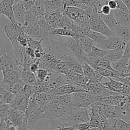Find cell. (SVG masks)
Listing matches in <instances>:
<instances>
[{
  "label": "cell",
  "instance_id": "836d02e7",
  "mask_svg": "<svg viewBox=\"0 0 130 130\" xmlns=\"http://www.w3.org/2000/svg\"><path fill=\"white\" fill-rule=\"evenodd\" d=\"M10 108L11 107L9 104L3 103V104L0 105V119L1 120L7 119Z\"/></svg>",
  "mask_w": 130,
  "mask_h": 130
},
{
  "label": "cell",
  "instance_id": "681fc988",
  "mask_svg": "<svg viewBox=\"0 0 130 130\" xmlns=\"http://www.w3.org/2000/svg\"><path fill=\"white\" fill-rule=\"evenodd\" d=\"M104 1H106V2H108V0H104Z\"/></svg>",
  "mask_w": 130,
  "mask_h": 130
},
{
  "label": "cell",
  "instance_id": "484cf974",
  "mask_svg": "<svg viewBox=\"0 0 130 130\" xmlns=\"http://www.w3.org/2000/svg\"><path fill=\"white\" fill-rule=\"evenodd\" d=\"M79 40L80 42L82 48L87 56L89 54L92 46H96V43L91 38L86 35L80 36L79 37Z\"/></svg>",
  "mask_w": 130,
  "mask_h": 130
},
{
  "label": "cell",
  "instance_id": "7402d4cb",
  "mask_svg": "<svg viewBox=\"0 0 130 130\" xmlns=\"http://www.w3.org/2000/svg\"><path fill=\"white\" fill-rule=\"evenodd\" d=\"M84 35L91 38L96 43V46H98L102 44L108 38L107 36L101 34L100 32H96V31H92L91 29H85Z\"/></svg>",
  "mask_w": 130,
  "mask_h": 130
},
{
  "label": "cell",
  "instance_id": "ffe728a7",
  "mask_svg": "<svg viewBox=\"0 0 130 130\" xmlns=\"http://www.w3.org/2000/svg\"><path fill=\"white\" fill-rule=\"evenodd\" d=\"M109 130H130V123L121 118L109 119Z\"/></svg>",
  "mask_w": 130,
  "mask_h": 130
},
{
  "label": "cell",
  "instance_id": "b9f144b4",
  "mask_svg": "<svg viewBox=\"0 0 130 130\" xmlns=\"http://www.w3.org/2000/svg\"><path fill=\"white\" fill-rule=\"evenodd\" d=\"M26 52L30 57L32 59H36L35 57V50L32 48L28 47H26Z\"/></svg>",
  "mask_w": 130,
  "mask_h": 130
},
{
  "label": "cell",
  "instance_id": "cb8c5ba5",
  "mask_svg": "<svg viewBox=\"0 0 130 130\" xmlns=\"http://www.w3.org/2000/svg\"><path fill=\"white\" fill-rule=\"evenodd\" d=\"M109 79L110 80L108 82H103L102 81V83L110 91L121 93L124 87L123 84L122 82H117V80L112 79V78H109Z\"/></svg>",
  "mask_w": 130,
  "mask_h": 130
},
{
  "label": "cell",
  "instance_id": "52a82bcc",
  "mask_svg": "<svg viewBox=\"0 0 130 130\" xmlns=\"http://www.w3.org/2000/svg\"><path fill=\"white\" fill-rule=\"evenodd\" d=\"M126 43L124 42L117 36L114 37H108L102 44L97 46L105 51L108 50H122L124 51Z\"/></svg>",
  "mask_w": 130,
  "mask_h": 130
},
{
  "label": "cell",
  "instance_id": "1f68e13d",
  "mask_svg": "<svg viewBox=\"0 0 130 130\" xmlns=\"http://www.w3.org/2000/svg\"><path fill=\"white\" fill-rule=\"evenodd\" d=\"M54 70L57 72V73H62V74L65 75L70 72L68 65L65 62L60 61V60H59V62H57L56 66L55 67Z\"/></svg>",
  "mask_w": 130,
  "mask_h": 130
},
{
  "label": "cell",
  "instance_id": "d6986e66",
  "mask_svg": "<svg viewBox=\"0 0 130 130\" xmlns=\"http://www.w3.org/2000/svg\"><path fill=\"white\" fill-rule=\"evenodd\" d=\"M113 17L121 26H130V14L116 9L112 10Z\"/></svg>",
  "mask_w": 130,
  "mask_h": 130
},
{
  "label": "cell",
  "instance_id": "f907efd6",
  "mask_svg": "<svg viewBox=\"0 0 130 130\" xmlns=\"http://www.w3.org/2000/svg\"><path fill=\"white\" fill-rule=\"evenodd\" d=\"M0 72H2V70H1V68H0Z\"/></svg>",
  "mask_w": 130,
  "mask_h": 130
},
{
  "label": "cell",
  "instance_id": "f546056e",
  "mask_svg": "<svg viewBox=\"0 0 130 130\" xmlns=\"http://www.w3.org/2000/svg\"><path fill=\"white\" fill-rule=\"evenodd\" d=\"M74 24L73 21L71 19H70L68 16L64 14L60 22H59L57 28H64L72 30V28Z\"/></svg>",
  "mask_w": 130,
  "mask_h": 130
},
{
  "label": "cell",
  "instance_id": "ba28073f",
  "mask_svg": "<svg viewBox=\"0 0 130 130\" xmlns=\"http://www.w3.org/2000/svg\"><path fill=\"white\" fill-rule=\"evenodd\" d=\"M51 91L56 97L62 95L72 94L76 92H82L86 91L84 87L78 86L76 84H67L64 86L59 87L56 89L51 90Z\"/></svg>",
  "mask_w": 130,
  "mask_h": 130
},
{
  "label": "cell",
  "instance_id": "83f0119b",
  "mask_svg": "<svg viewBox=\"0 0 130 130\" xmlns=\"http://www.w3.org/2000/svg\"><path fill=\"white\" fill-rule=\"evenodd\" d=\"M50 35H53L61 36V37H72L73 38H79L78 36L73 32L72 30L64 28H57V29H52Z\"/></svg>",
  "mask_w": 130,
  "mask_h": 130
},
{
  "label": "cell",
  "instance_id": "c3c4849f",
  "mask_svg": "<svg viewBox=\"0 0 130 130\" xmlns=\"http://www.w3.org/2000/svg\"><path fill=\"white\" fill-rule=\"evenodd\" d=\"M22 1H24V0H15L14 3H19V2H22Z\"/></svg>",
  "mask_w": 130,
  "mask_h": 130
},
{
  "label": "cell",
  "instance_id": "8d00e7d4",
  "mask_svg": "<svg viewBox=\"0 0 130 130\" xmlns=\"http://www.w3.org/2000/svg\"><path fill=\"white\" fill-rule=\"evenodd\" d=\"M74 130H89L91 129L89 122L77 124L73 126Z\"/></svg>",
  "mask_w": 130,
  "mask_h": 130
},
{
  "label": "cell",
  "instance_id": "30bf717a",
  "mask_svg": "<svg viewBox=\"0 0 130 130\" xmlns=\"http://www.w3.org/2000/svg\"><path fill=\"white\" fill-rule=\"evenodd\" d=\"M7 119L10 121L11 123L16 128L21 126L27 121L26 113L24 112H22V111L12 108H10V109Z\"/></svg>",
  "mask_w": 130,
  "mask_h": 130
},
{
  "label": "cell",
  "instance_id": "ab89813d",
  "mask_svg": "<svg viewBox=\"0 0 130 130\" xmlns=\"http://www.w3.org/2000/svg\"><path fill=\"white\" fill-rule=\"evenodd\" d=\"M40 66H39V59L37 60L36 62H33V63L31 64L29 66V70L31 72L35 74L37 73V71L39 70Z\"/></svg>",
  "mask_w": 130,
  "mask_h": 130
},
{
  "label": "cell",
  "instance_id": "277c9868",
  "mask_svg": "<svg viewBox=\"0 0 130 130\" xmlns=\"http://www.w3.org/2000/svg\"><path fill=\"white\" fill-rule=\"evenodd\" d=\"M65 45L67 48L69 50L76 59L81 64H83L86 61L87 54L85 53L81 45L79 38H73L72 37H66Z\"/></svg>",
  "mask_w": 130,
  "mask_h": 130
},
{
  "label": "cell",
  "instance_id": "ac0fdd59",
  "mask_svg": "<svg viewBox=\"0 0 130 130\" xmlns=\"http://www.w3.org/2000/svg\"><path fill=\"white\" fill-rule=\"evenodd\" d=\"M129 59L122 56V57L119 61L111 63L112 68L117 72L123 73L125 77H127V72L129 64Z\"/></svg>",
  "mask_w": 130,
  "mask_h": 130
},
{
  "label": "cell",
  "instance_id": "9c48e42d",
  "mask_svg": "<svg viewBox=\"0 0 130 130\" xmlns=\"http://www.w3.org/2000/svg\"><path fill=\"white\" fill-rule=\"evenodd\" d=\"M3 78H2V86L4 84H8L10 86L15 82L21 80L19 73L14 68H3L2 70Z\"/></svg>",
  "mask_w": 130,
  "mask_h": 130
},
{
  "label": "cell",
  "instance_id": "4dcf8cb0",
  "mask_svg": "<svg viewBox=\"0 0 130 130\" xmlns=\"http://www.w3.org/2000/svg\"><path fill=\"white\" fill-rule=\"evenodd\" d=\"M24 86L25 84L21 80L15 82L14 84L10 86L8 91H10L11 92H12V93L15 95L19 94L22 93L24 88Z\"/></svg>",
  "mask_w": 130,
  "mask_h": 130
},
{
  "label": "cell",
  "instance_id": "816d5d0a",
  "mask_svg": "<svg viewBox=\"0 0 130 130\" xmlns=\"http://www.w3.org/2000/svg\"><path fill=\"white\" fill-rule=\"evenodd\" d=\"M2 2V0H0V2Z\"/></svg>",
  "mask_w": 130,
  "mask_h": 130
},
{
  "label": "cell",
  "instance_id": "7c38bea8",
  "mask_svg": "<svg viewBox=\"0 0 130 130\" xmlns=\"http://www.w3.org/2000/svg\"><path fill=\"white\" fill-rule=\"evenodd\" d=\"M64 15V8H59L56 10L48 12L45 14L44 17L48 24L53 29H57L59 22Z\"/></svg>",
  "mask_w": 130,
  "mask_h": 130
},
{
  "label": "cell",
  "instance_id": "44dd1931",
  "mask_svg": "<svg viewBox=\"0 0 130 130\" xmlns=\"http://www.w3.org/2000/svg\"><path fill=\"white\" fill-rule=\"evenodd\" d=\"M20 78L25 84L35 86L37 82V77L35 73L31 72L29 70L24 69L19 72Z\"/></svg>",
  "mask_w": 130,
  "mask_h": 130
},
{
  "label": "cell",
  "instance_id": "8992f818",
  "mask_svg": "<svg viewBox=\"0 0 130 130\" xmlns=\"http://www.w3.org/2000/svg\"><path fill=\"white\" fill-rule=\"evenodd\" d=\"M96 102L99 104L101 112L108 119L121 118L123 113V108L120 106L104 104L98 101Z\"/></svg>",
  "mask_w": 130,
  "mask_h": 130
},
{
  "label": "cell",
  "instance_id": "6da1fadb",
  "mask_svg": "<svg viewBox=\"0 0 130 130\" xmlns=\"http://www.w3.org/2000/svg\"><path fill=\"white\" fill-rule=\"evenodd\" d=\"M22 27L24 32L26 35L38 40L50 35L53 29L48 24L44 16L38 17L32 24L27 26H22Z\"/></svg>",
  "mask_w": 130,
  "mask_h": 130
},
{
  "label": "cell",
  "instance_id": "4fadbf2b",
  "mask_svg": "<svg viewBox=\"0 0 130 130\" xmlns=\"http://www.w3.org/2000/svg\"><path fill=\"white\" fill-rule=\"evenodd\" d=\"M12 0H2L0 2V14L5 16L12 23H15Z\"/></svg>",
  "mask_w": 130,
  "mask_h": 130
},
{
  "label": "cell",
  "instance_id": "7a4b0ae2",
  "mask_svg": "<svg viewBox=\"0 0 130 130\" xmlns=\"http://www.w3.org/2000/svg\"><path fill=\"white\" fill-rule=\"evenodd\" d=\"M43 107L39 105L32 98H31L26 111L27 130H33L38 121L43 119Z\"/></svg>",
  "mask_w": 130,
  "mask_h": 130
},
{
  "label": "cell",
  "instance_id": "5b68a950",
  "mask_svg": "<svg viewBox=\"0 0 130 130\" xmlns=\"http://www.w3.org/2000/svg\"><path fill=\"white\" fill-rule=\"evenodd\" d=\"M2 29L12 45L17 42V37L24 32L22 24L17 22L15 23H12L9 20L3 25Z\"/></svg>",
  "mask_w": 130,
  "mask_h": 130
},
{
  "label": "cell",
  "instance_id": "ee69618b",
  "mask_svg": "<svg viewBox=\"0 0 130 130\" xmlns=\"http://www.w3.org/2000/svg\"><path fill=\"white\" fill-rule=\"evenodd\" d=\"M8 124L5 120H1L0 121V130H8Z\"/></svg>",
  "mask_w": 130,
  "mask_h": 130
},
{
  "label": "cell",
  "instance_id": "8fae6325",
  "mask_svg": "<svg viewBox=\"0 0 130 130\" xmlns=\"http://www.w3.org/2000/svg\"><path fill=\"white\" fill-rule=\"evenodd\" d=\"M31 98L23 93L16 94L13 102L10 104L11 108L26 112Z\"/></svg>",
  "mask_w": 130,
  "mask_h": 130
},
{
  "label": "cell",
  "instance_id": "e575fe53",
  "mask_svg": "<svg viewBox=\"0 0 130 130\" xmlns=\"http://www.w3.org/2000/svg\"><path fill=\"white\" fill-rule=\"evenodd\" d=\"M48 75H49L48 71L45 69H43V68H39V70L35 73L37 79L39 80L40 81L45 80L46 78L48 76Z\"/></svg>",
  "mask_w": 130,
  "mask_h": 130
},
{
  "label": "cell",
  "instance_id": "7dc6e473",
  "mask_svg": "<svg viewBox=\"0 0 130 130\" xmlns=\"http://www.w3.org/2000/svg\"><path fill=\"white\" fill-rule=\"evenodd\" d=\"M40 2H42V3H43V4H44L45 3H46V2H48V1H51V0H40Z\"/></svg>",
  "mask_w": 130,
  "mask_h": 130
},
{
  "label": "cell",
  "instance_id": "e0dca14e",
  "mask_svg": "<svg viewBox=\"0 0 130 130\" xmlns=\"http://www.w3.org/2000/svg\"><path fill=\"white\" fill-rule=\"evenodd\" d=\"M13 9L15 21L23 26L24 24V15L26 10L22 2L14 3L13 5Z\"/></svg>",
  "mask_w": 130,
  "mask_h": 130
},
{
  "label": "cell",
  "instance_id": "d590c367",
  "mask_svg": "<svg viewBox=\"0 0 130 130\" xmlns=\"http://www.w3.org/2000/svg\"><path fill=\"white\" fill-rule=\"evenodd\" d=\"M27 38L28 35H26L24 32H22L21 34L19 35L17 38V42L21 45V46L24 47H27Z\"/></svg>",
  "mask_w": 130,
  "mask_h": 130
},
{
  "label": "cell",
  "instance_id": "bcb514c9",
  "mask_svg": "<svg viewBox=\"0 0 130 130\" xmlns=\"http://www.w3.org/2000/svg\"><path fill=\"white\" fill-rule=\"evenodd\" d=\"M125 5L127 8L129 9V11H130V0H121Z\"/></svg>",
  "mask_w": 130,
  "mask_h": 130
},
{
  "label": "cell",
  "instance_id": "9a60e30c",
  "mask_svg": "<svg viewBox=\"0 0 130 130\" xmlns=\"http://www.w3.org/2000/svg\"><path fill=\"white\" fill-rule=\"evenodd\" d=\"M31 98H32L39 105L44 107L48 102L55 98L56 96L51 91H37Z\"/></svg>",
  "mask_w": 130,
  "mask_h": 130
},
{
  "label": "cell",
  "instance_id": "f5cc1de1",
  "mask_svg": "<svg viewBox=\"0 0 130 130\" xmlns=\"http://www.w3.org/2000/svg\"><path fill=\"white\" fill-rule=\"evenodd\" d=\"M0 121H1V119H0Z\"/></svg>",
  "mask_w": 130,
  "mask_h": 130
},
{
  "label": "cell",
  "instance_id": "5bb4252c",
  "mask_svg": "<svg viewBox=\"0 0 130 130\" xmlns=\"http://www.w3.org/2000/svg\"><path fill=\"white\" fill-rule=\"evenodd\" d=\"M58 59L51 54L46 53L43 57L39 59L40 68H43L48 72L54 71L55 67L59 62Z\"/></svg>",
  "mask_w": 130,
  "mask_h": 130
},
{
  "label": "cell",
  "instance_id": "60d3db41",
  "mask_svg": "<svg viewBox=\"0 0 130 130\" xmlns=\"http://www.w3.org/2000/svg\"><path fill=\"white\" fill-rule=\"evenodd\" d=\"M107 5L109 6L110 8H111L112 10L117 9V3L116 0H108L107 2Z\"/></svg>",
  "mask_w": 130,
  "mask_h": 130
},
{
  "label": "cell",
  "instance_id": "f6af8a7d",
  "mask_svg": "<svg viewBox=\"0 0 130 130\" xmlns=\"http://www.w3.org/2000/svg\"><path fill=\"white\" fill-rule=\"evenodd\" d=\"M17 130H27V121L23 124L21 125V126H19V127H17Z\"/></svg>",
  "mask_w": 130,
  "mask_h": 130
},
{
  "label": "cell",
  "instance_id": "4316f807",
  "mask_svg": "<svg viewBox=\"0 0 130 130\" xmlns=\"http://www.w3.org/2000/svg\"><path fill=\"white\" fill-rule=\"evenodd\" d=\"M101 17L102 19H103V22L107 25L108 27L112 30V31L114 32L115 30L119 27L120 26L117 22L116 21V20L115 19L114 17H113V13H112V11L109 15H103L101 14Z\"/></svg>",
  "mask_w": 130,
  "mask_h": 130
},
{
  "label": "cell",
  "instance_id": "7bdbcfd3",
  "mask_svg": "<svg viewBox=\"0 0 130 130\" xmlns=\"http://www.w3.org/2000/svg\"><path fill=\"white\" fill-rule=\"evenodd\" d=\"M50 130H73V126H59L55 127L53 129Z\"/></svg>",
  "mask_w": 130,
  "mask_h": 130
},
{
  "label": "cell",
  "instance_id": "f35d334b",
  "mask_svg": "<svg viewBox=\"0 0 130 130\" xmlns=\"http://www.w3.org/2000/svg\"><path fill=\"white\" fill-rule=\"evenodd\" d=\"M112 10H111V8H110L109 6L107 4H105L103 6H102L99 13L100 14L103 15H109L110 13L112 12Z\"/></svg>",
  "mask_w": 130,
  "mask_h": 130
},
{
  "label": "cell",
  "instance_id": "d6a6232c",
  "mask_svg": "<svg viewBox=\"0 0 130 130\" xmlns=\"http://www.w3.org/2000/svg\"><path fill=\"white\" fill-rule=\"evenodd\" d=\"M106 55V51L102 48L98 47L97 46H92L89 54L87 56L94 57V58L100 59Z\"/></svg>",
  "mask_w": 130,
  "mask_h": 130
},
{
  "label": "cell",
  "instance_id": "74e56055",
  "mask_svg": "<svg viewBox=\"0 0 130 130\" xmlns=\"http://www.w3.org/2000/svg\"><path fill=\"white\" fill-rule=\"evenodd\" d=\"M117 3V9L119 10H121L122 12H126V13H129V11L127 7H126V5L121 1V0H116Z\"/></svg>",
  "mask_w": 130,
  "mask_h": 130
},
{
  "label": "cell",
  "instance_id": "d4e9b609",
  "mask_svg": "<svg viewBox=\"0 0 130 130\" xmlns=\"http://www.w3.org/2000/svg\"><path fill=\"white\" fill-rule=\"evenodd\" d=\"M64 7V5L62 0H51L44 3V10L45 13Z\"/></svg>",
  "mask_w": 130,
  "mask_h": 130
},
{
  "label": "cell",
  "instance_id": "603a6c76",
  "mask_svg": "<svg viewBox=\"0 0 130 130\" xmlns=\"http://www.w3.org/2000/svg\"><path fill=\"white\" fill-rule=\"evenodd\" d=\"M114 32L126 43L130 41V26H119L115 30Z\"/></svg>",
  "mask_w": 130,
  "mask_h": 130
},
{
  "label": "cell",
  "instance_id": "2e32d148",
  "mask_svg": "<svg viewBox=\"0 0 130 130\" xmlns=\"http://www.w3.org/2000/svg\"><path fill=\"white\" fill-rule=\"evenodd\" d=\"M85 13L86 11L79 7L72 6H67L64 7V14L68 16L73 22L78 19Z\"/></svg>",
  "mask_w": 130,
  "mask_h": 130
},
{
  "label": "cell",
  "instance_id": "3957f363",
  "mask_svg": "<svg viewBox=\"0 0 130 130\" xmlns=\"http://www.w3.org/2000/svg\"><path fill=\"white\" fill-rule=\"evenodd\" d=\"M90 113L86 107H74L68 116L67 124L68 126H73L77 124L89 122Z\"/></svg>",
  "mask_w": 130,
  "mask_h": 130
},
{
  "label": "cell",
  "instance_id": "f1b7e54d",
  "mask_svg": "<svg viewBox=\"0 0 130 130\" xmlns=\"http://www.w3.org/2000/svg\"><path fill=\"white\" fill-rule=\"evenodd\" d=\"M124 54V51L122 50H108L106 51V55L105 57L112 62L119 61Z\"/></svg>",
  "mask_w": 130,
  "mask_h": 130
}]
</instances>
